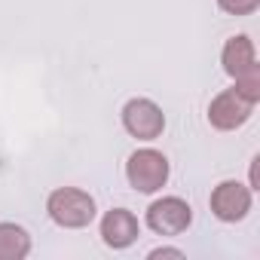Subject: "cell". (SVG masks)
I'll use <instances>...</instances> for the list:
<instances>
[{
	"label": "cell",
	"mask_w": 260,
	"mask_h": 260,
	"mask_svg": "<svg viewBox=\"0 0 260 260\" xmlns=\"http://www.w3.org/2000/svg\"><path fill=\"white\" fill-rule=\"evenodd\" d=\"M211 211L223 223H236L251 211V187L239 181H223L211 193Z\"/></svg>",
	"instance_id": "6"
},
{
	"label": "cell",
	"mask_w": 260,
	"mask_h": 260,
	"mask_svg": "<svg viewBox=\"0 0 260 260\" xmlns=\"http://www.w3.org/2000/svg\"><path fill=\"white\" fill-rule=\"evenodd\" d=\"M223 71H226L233 80H239V77H245V74H251V71H260V68H257V52H254L251 37L239 34V37H230V40H226V46H223Z\"/></svg>",
	"instance_id": "8"
},
{
	"label": "cell",
	"mask_w": 260,
	"mask_h": 260,
	"mask_svg": "<svg viewBox=\"0 0 260 260\" xmlns=\"http://www.w3.org/2000/svg\"><path fill=\"white\" fill-rule=\"evenodd\" d=\"M217 7L230 16H248L260 7V0H217Z\"/></svg>",
	"instance_id": "10"
},
{
	"label": "cell",
	"mask_w": 260,
	"mask_h": 260,
	"mask_svg": "<svg viewBox=\"0 0 260 260\" xmlns=\"http://www.w3.org/2000/svg\"><path fill=\"white\" fill-rule=\"evenodd\" d=\"M125 178L138 193H156L169 181V159L159 150H135L125 162Z\"/></svg>",
	"instance_id": "2"
},
{
	"label": "cell",
	"mask_w": 260,
	"mask_h": 260,
	"mask_svg": "<svg viewBox=\"0 0 260 260\" xmlns=\"http://www.w3.org/2000/svg\"><path fill=\"white\" fill-rule=\"evenodd\" d=\"M254 113V104L242 98L236 89H223L211 104H208V122L220 132H233V128L245 125Z\"/></svg>",
	"instance_id": "5"
},
{
	"label": "cell",
	"mask_w": 260,
	"mask_h": 260,
	"mask_svg": "<svg viewBox=\"0 0 260 260\" xmlns=\"http://www.w3.org/2000/svg\"><path fill=\"white\" fill-rule=\"evenodd\" d=\"M141 236V226H138V217L128 211V208H110L104 217H101V239L107 248H128L135 239Z\"/></svg>",
	"instance_id": "7"
},
{
	"label": "cell",
	"mask_w": 260,
	"mask_h": 260,
	"mask_svg": "<svg viewBox=\"0 0 260 260\" xmlns=\"http://www.w3.org/2000/svg\"><path fill=\"white\" fill-rule=\"evenodd\" d=\"M150 257H184L178 248H156V251H150Z\"/></svg>",
	"instance_id": "11"
},
{
	"label": "cell",
	"mask_w": 260,
	"mask_h": 260,
	"mask_svg": "<svg viewBox=\"0 0 260 260\" xmlns=\"http://www.w3.org/2000/svg\"><path fill=\"white\" fill-rule=\"evenodd\" d=\"M46 211L49 217L64 226V230H83L92 223L95 217V199L86 193V190H77V187H58L49 193L46 199Z\"/></svg>",
	"instance_id": "1"
},
{
	"label": "cell",
	"mask_w": 260,
	"mask_h": 260,
	"mask_svg": "<svg viewBox=\"0 0 260 260\" xmlns=\"http://www.w3.org/2000/svg\"><path fill=\"white\" fill-rule=\"evenodd\" d=\"M31 251V236L19 223H0V260H22Z\"/></svg>",
	"instance_id": "9"
},
{
	"label": "cell",
	"mask_w": 260,
	"mask_h": 260,
	"mask_svg": "<svg viewBox=\"0 0 260 260\" xmlns=\"http://www.w3.org/2000/svg\"><path fill=\"white\" fill-rule=\"evenodd\" d=\"M122 125L138 141H156L166 128V113L150 98H132L122 107Z\"/></svg>",
	"instance_id": "3"
},
{
	"label": "cell",
	"mask_w": 260,
	"mask_h": 260,
	"mask_svg": "<svg viewBox=\"0 0 260 260\" xmlns=\"http://www.w3.org/2000/svg\"><path fill=\"white\" fill-rule=\"evenodd\" d=\"M190 220H193V208L178 196L156 199L147 208V226L159 236H181L190 226Z\"/></svg>",
	"instance_id": "4"
}]
</instances>
